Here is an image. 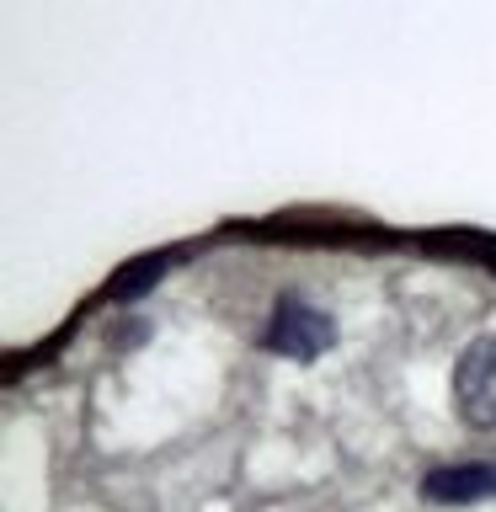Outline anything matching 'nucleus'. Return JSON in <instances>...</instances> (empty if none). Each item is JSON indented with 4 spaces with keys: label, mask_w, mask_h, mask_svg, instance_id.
Listing matches in <instances>:
<instances>
[{
    "label": "nucleus",
    "mask_w": 496,
    "mask_h": 512,
    "mask_svg": "<svg viewBox=\"0 0 496 512\" xmlns=\"http://www.w3.org/2000/svg\"><path fill=\"white\" fill-rule=\"evenodd\" d=\"M336 342V320L320 310L315 299L304 294H278V304H272V320L262 331V347L278 352V358H294V363H310L320 358Z\"/></svg>",
    "instance_id": "nucleus-1"
},
{
    "label": "nucleus",
    "mask_w": 496,
    "mask_h": 512,
    "mask_svg": "<svg viewBox=\"0 0 496 512\" xmlns=\"http://www.w3.org/2000/svg\"><path fill=\"white\" fill-rule=\"evenodd\" d=\"M454 400L470 427H496V336H475L454 368Z\"/></svg>",
    "instance_id": "nucleus-2"
},
{
    "label": "nucleus",
    "mask_w": 496,
    "mask_h": 512,
    "mask_svg": "<svg viewBox=\"0 0 496 512\" xmlns=\"http://www.w3.org/2000/svg\"><path fill=\"white\" fill-rule=\"evenodd\" d=\"M422 496L443 507H470L496 496V459H464V464H438L422 475Z\"/></svg>",
    "instance_id": "nucleus-3"
},
{
    "label": "nucleus",
    "mask_w": 496,
    "mask_h": 512,
    "mask_svg": "<svg viewBox=\"0 0 496 512\" xmlns=\"http://www.w3.org/2000/svg\"><path fill=\"white\" fill-rule=\"evenodd\" d=\"M160 272H166V256H139L134 267H123L118 278H112V299H139Z\"/></svg>",
    "instance_id": "nucleus-4"
}]
</instances>
